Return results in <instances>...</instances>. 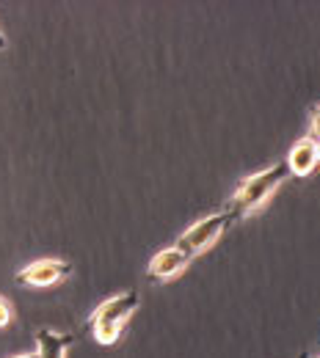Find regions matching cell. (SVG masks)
Returning a JSON list of instances; mask_svg holds the SVG:
<instances>
[{
  "mask_svg": "<svg viewBox=\"0 0 320 358\" xmlns=\"http://www.w3.org/2000/svg\"><path fill=\"white\" fill-rule=\"evenodd\" d=\"M287 177H290L287 163H276V166L265 169V171H257V174L246 177L237 185V190H235V196L229 201V210L237 213V218L254 215L257 210L265 207V201L279 190V185H284Z\"/></svg>",
  "mask_w": 320,
  "mask_h": 358,
  "instance_id": "6da1fadb",
  "label": "cell"
},
{
  "mask_svg": "<svg viewBox=\"0 0 320 358\" xmlns=\"http://www.w3.org/2000/svg\"><path fill=\"white\" fill-rule=\"evenodd\" d=\"M138 292L127 289L122 295H113L108 301H102L92 314V334L99 345H116L122 336L125 322L133 317L138 309Z\"/></svg>",
  "mask_w": 320,
  "mask_h": 358,
  "instance_id": "7a4b0ae2",
  "label": "cell"
},
{
  "mask_svg": "<svg viewBox=\"0 0 320 358\" xmlns=\"http://www.w3.org/2000/svg\"><path fill=\"white\" fill-rule=\"evenodd\" d=\"M235 221H237V213H232L229 207L221 210V213H213V215L196 221L190 229H185L183 237L177 240V248H183L185 254H190V257H199V254L210 251Z\"/></svg>",
  "mask_w": 320,
  "mask_h": 358,
  "instance_id": "3957f363",
  "label": "cell"
},
{
  "mask_svg": "<svg viewBox=\"0 0 320 358\" xmlns=\"http://www.w3.org/2000/svg\"><path fill=\"white\" fill-rule=\"evenodd\" d=\"M69 273H72V265L67 259H36L17 273V284L47 289V287H55L58 281H64Z\"/></svg>",
  "mask_w": 320,
  "mask_h": 358,
  "instance_id": "277c9868",
  "label": "cell"
},
{
  "mask_svg": "<svg viewBox=\"0 0 320 358\" xmlns=\"http://www.w3.org/2000/svg\"><path fill=\"white\" fill-rule=\"evenodd\" d=\"M190 259H193V257L185 254L183 248H177V245L163 248V251H158V254L149 259L146 275H149V281H172V278H177L180 273L188 270Z\"/></svg>",
  "mask_w": 320,
  "mask_h": 358,
  "instance_id": "5b68a950",
  "label": "cell"
},
{
  "mask_svg": "<svg viewBox=\"0 0 320 358\" xmlns=\"http://www.w3.org/2000/svg\"><path fill=\"white\" fill-rule=\"evenodd\" d=\"M287 171L293 174V177H309V174H315V166H318V141L315 138H301L293 149H290V155H287Z\"/></svg>",
  "mask_w": 320,
  "mask_h": 358,
  "instance_id": "8992f818",
  "label": "cell"
},
{
  "mask_svg": "<svg viewBox=\"0 0 320 358\" xmlns=\"http://www.w3.org/2000/svg\"><path fill=\"white\" fill-rule=\"evenodd\" d=\"M72 334H55L50 328L36 331V356L39 358H67V348H72Z\"/></svg>",
  "mask_w": 320,
  "mask_h": 358,
  "instance_id": "52a82bcc",
  "label": "cell"
},
{
  "mask_svg": "<svg viewBox=\"0 0 320 358\" xmlns=\"http://www.w3.org/2000/svg\"><path fill=\"white\" fill-rule=\"evenodd\" d=\"M11 320H14V309H11V303H8L6 298H0V328H8V325H11Z\"/></svg>",
  "mask_w": 320,
  "mask_h": 358,
  "instance_id": "ba28073f",
  "label": "cell"
},
{
  "mask_svg": "<svg viewBox=\"0 0 320 358\" xmlns=\"http://www.w3.org/2000/svg\"><path fill=\"white\" fill-rule=\"evenodd\" d=\"M309 138L320 141V105L312 110V133H309Z\"/></svg>",
  "mask_w": 320,
  "mask_h": 358,
  "instance_id": "9c48e42d",
  "label": "cell"
},
{
  "mask_svg": "<svg viewBox=\"0 0 320 358\" xmlns=\"http://www.w3.org/2000/svg\"><path fill=\"white\" fill-rule=\"evenodd\" d=\"M315 174H320V141H318V166H315Z\"/></svg>",
  "mask_w": 320,
  "mask_h": 358,
  "instance_id": "30bf717a",
  "label": "cell"
},
{
  "mask_svg": "<svg viewBox=\"0 0 320 358\" xmlns=\"http://www.w3.org/2000/svg\"><path fill=\"white\" fill-rule=\"evenodd\" d=\"M14 358H39L36 353H22V356H14Z\"/></svg>",
  "mask_w": 320,
  "mask_h": 358,
  "instance_id": "8fae6325",
  "label": "cell"
},
{
  "mask_svg": "<svg viewBox=\"0 0 320 358\" xmlns=\"http://www.w3.org/2000/svg\"><path fill=\"white\" fill-rule=\"evenodd\" d=\"M0 50H6V36H3V31H0Z\"/></svg>",
  "mask_w": 320,
  "mask_h": 358,
  "instance_id": "7c38bea8",
  "label": "cell"
},
{
  "mask_svg": "<svg viewBox=\"0 0 320 358\" xmlns=\"http://www.w3.org/2000/svg\"><path fill=\"white\" fill-rule=\"evenodd\" d=\"M301 358H309V356H301Z\"/></svg>",
  "mask_w": 320,
  "mask_h": 358,
  "instance_id": "4fadbf2b",
  "label": "cell"
},
{
  "mask_svg": "<svg viewBox=\"0 0 320 358\" xmlns=\"http://www.w3.org/2000/svg\"><path fill=\"white\" fill-rule=\"evenodd\" d=\"M318 358H320V356H318Z\"/></svg>",
  "mask_w": 320,
  "mask_h": 358,
  "instance_id": "5bb4252c",
  "label": "cell"
}]
</instances>
